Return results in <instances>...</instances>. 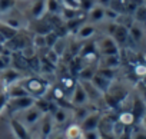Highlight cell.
<instances>
[{"instance_id": "obj_1", "label": "cell", "mask_w": 146, "mask_h": 139, "mask_svg": "<svg viewBox=\"0 0 146 139\" xmlns=\"http://www.w3.org/2000/svg\"><path fill=\"white\" fill-rule=\"evenodd\" d=\"M20 83L23 85V88L29 92L30 96H33L35 99L37 98H43V95L47 90V85L44 80L39 79V78H29V79H23V82L20 80Z\"/></svg>"}, {"instance_id": "obj_2", "label": "cell", "mask_w": 146, "mask_h": 139, "mask_svg": "<svg viewBox=\"0 0 146 139\" xmlns=\"http://www.w3.org/2000/svg\"><path fill=\"white\" fill-rule=\"evenodd\" d=\"M35 98L27 95V96H22V98H9L7 100V110L10 115H15V113H19V112H23L26 109H29L30 106L35 105Z\"/></svg>"}, {"instance_id": "obj_3", "label": "cell", "mask_w": 146, "mask_h": 139, "mask_svg": "<svg viewBox=\"0 0 146 139\" xmlns=\"http://www.w3.org/2000/svg\"><path fill=\"white\" fill-rule=\"evenodd\" d=\"M96 47L99 52V56H109V55H119V46L113 40V37L106 36L96 42Z\"/></svg>"}, {"instance_id": "obj_4", "label": "cell", "mask_w": 146, "mask_h": 139, "mask_svg": "<svg viewBox=\"0 0 146 139\" xmlns=\"http://www.w3.org/2000/svg\"><path fill=\"white\" fill-rule=\"evenodd\" d=\"M25 112V116H23V125L27 128V126H32V125H36L40 119H42V116L44 115L36 105H33V106H30L29 109H26V110H23Z\"/></svg>"}, {"instance_id": "obj_5", "label": "cell", "mask_w": 146, "mask_h": 139, "mask_svg": "<svg viewBox=\"0 0 146 139\" xmlns=\"http://www.w3.org/2000/svg\"><path fill=\"white\" fill-rule=\"evenodd\" d=\"M79 56L82 60H86V62H98L99 60V52H98V47H96V42H89L83 46V49L79 52Z\"/></svg>"}, {"instance_id": "obj_6", "label": "cell", "mask_w": 146, "mask_h": 139, "mask_svg": "<svg viewBox=\"0 0 146 139\" xmlns=\"http://www.w3.org/2000/svg\"><path fill=\"white\" fill-rule=\"evenodd\" d=\"M88 102H89V99H88V95H86L82 83H76L75 89L72 90V98H70L72 106L73 108H75V106H83Z\"/></svg>"}, {"instance_id": "obj_7", "label": "cell", "mask_w": 146, "mask_h": 139, "mask_svg": "<svg viewBox=\"0 0 146 139\" xmlns=\"http://www.w3.org/2000/svg\"><path fill=\"white\" fill-rule=\"evenodd\" d=\"M102 119V113L100 112H90L82 122H80V129L83 130H93V129H99V123Z\"/></svg>"}, {"instance_id": "obj_8", "label": "cell", "mask_w": 146, "mask_h": 139, "mask_svg": "<svg viewBox=\"0 0 146 139\" xmlns=\"http://www.w3.org/2000/svg\"><path fill=\"white\" fill-rule=\"evenodd\" d=\"M22 79H23L22 72L16 70V69H10V67H7L6 70L3 72V75H2V82H3V85L6 88L10 86V85H13V83L20 82Z\"/></svg>"}, {"instance_id": "obj_9", "label": "cell", "mask_w": 146, "mask_h": 139, "mask_svg": "<svg viewBox=\"0 0 146 139\" xmlns=\"http://www.w3.org/2000/svg\"><path fill=\"white\" fill-rule=\"evenodd\" d=\"M44 13H46V0H33L29 7V15L32 16V19L39 20L43 17Z\"/></svg>"}, {"instance_id": "obj_10", "label": "cell", "mask_w": 146, "mask_h": 139, "mask_svg": "<svg viewBox=\"0 0 146 139\" xmlns=\"http://www.w3.org/2000/svg\"><path fill=\"white\" fill-rule=\"evenodd\" d=\"M112 37L117 43V46H125L130 40V37H129V27L125 26V25H117V27H116L115 33L112 35Z\"/></svg>"}, {"instance_id": "obj_11", "label": "cell", "mask_w": 146, "mask_h": 139, "mask_svg": "<svg viewBox=\"0 0 146 139\" xmlns=\"http://www.w3.org/2000/svg\"><path fill=\"white\" fill-rule=\"evenodd\" d=\"M10 126H12L13 133L16 135L17 139H30L29 130H27V128L22 123V120H19V119H16V118H12V119H10Z\"/></svg>"}, {"instance_id": "obj_12", "label": "cell", "mask_w": 146, "mask_h": 139, "mask_svg": "<svg viewBox=\"0 0 146 139\" xmlns=\"http://www.w3.org/2000/svg\"><path fill=\"white\" fill-rule=\"evenodd\" d=\"M10 65H13V69L22 72V70H27L29 65H27V59L25 55H22L20 52H15L12 53V62Z\"/></svg>"}, {"instance_id": "obj_13", "label": "cell", "mask_w": 146, "mask_h": 139, "mask_svg": "<svg viewBox=\"0 0 146 139\" xmlns=\"http://www.w3.org/2000/svg\"><path fill=\"white\" fill-rule=\"evenodd\" d=\"M90 82L93 83V86H95L100 93H106V92H109L110 85H112V80H109V79L103 78V76H102V75H99L98 72H96V75L93 76V79H92Z\"/></svg>"}, {"instance_id": "obj_14", "label": "cell", "mask_w": 146, "mask_h": 139, "mask_svg": "<svg viewBox=\"0 0 146 139\" xmlns=\"http://www.w3.org/2000/svg\"><path fill=\"white\" fill-rule=\"evenodd\" d=\"M146 113V105L145 102L140 99V98H135V102H133V109H132V115L135 118V123L140 122L142 118L145 116Z\"/></svg>"}, {"instance_id": "obj_15", "label": "cell", "mask_w": 146, "mask_h": 139, "mask_svg": "<svg viewBox=\"0 0 146 139\" xmlns=\"http://www.w3.org/2000/svg\"><path fill=\"white\" fill-rule=\"evenodd\" d=\"M100 67H108V69H116L120 65V56L119 55H109V56H100L99 57Z\"/></svg>"}, {"instance_id": "obj_16", "label": "cell", "mask_w": 146, "mask_h": 139, "mask_svg": "<svg viewBox=\"0 0 146 139\" xmlns=\"http://www.w3.org/2000/svg\"><path fill=\"white\" fill-rule=\"evenodd\" d=\"M53 118L50 113H44L43 116V120H42V128H40V132H42V139H47L50 136V133L53 132Z\"/></svg>"}, {"instance_id": "obj_17", "label": "cell", "mask_w": 146, "mask_h": 139, "mask_svg": "<svg viewBox=\"0 0 146 139\" xmlns=\"http://www.w3.org/2000/svg\"><path fill=\"white\" fill-rule=\"evenodd\" d=\"M6 93H7L9 98H22V96H27V95H29V92L23 88V85H22L20 82L7 86Z\"/></svg>"}, {"instance_id": "obj_18", "label": "cell", "mask_w": 146, "mask_h": 139, "mask_svg": "<svg viewBox=\"0 0 146 139\" xmlns=\"http://www.w3.org/2000/svg\"><path fill=\"white\" fill-rule=\"evenodd\" d=\"M50 115L53 118V123L54 125H63V123H66V120L69 118V113H67V110L63 106H57Z\"/></svg>"}, {"instance_id": "obj_19", "label": "cell", "mask_w": 146, "mask_h": 139, "mask_svg": "<svg viewBox=\"0 0 146 139\" xmlns=\"http://www.w3.org/2000/svg\"><path fill=\"white\" fill-rule=\"evenodd\" d=\"M88 17H89V20H90L92 23L103 20V19H105V7L100 6V5H95L93 9L89 12V16H88Z\"/></svg>"}, {"instance_id": "obj_20", "label": "cell", "mask_w": 146, "mask_h": 139, "mask_svg": "<svg viewBox=\"0 0 146 139\" xmlns=\"http://www.w3.org/2000/svg\"><path fill=\"white\" fill-rule=\"evenodd\" d=\"M95 33H96V29L93 25H82L80 29L76 32L79 39H90Z\"/></svg>"}, {"instance_id": "obj_21", "label": "cell", "mask_w": 146, "mask_h": 139, "mask_svg": "<svg viewBox=\"0 0 146 139\" xmlns=\"http://www.w3.org/2000/svg\"><path fill=\"white\" fill-rule=\"evenodd\" d=\"M96 72H98V69L95 67V66H86V67H82L80 69V72H79V79L80 80H88V82H90L92 79H93V76L96 75Z\"/></svg>"}, {"instance_id": "obj_22", "label": "cell", "mask_w": 146, "mask_h": 139, "mask_svg": "<svg viewBox=\"0 0 146 139\" xmlns=\"http://www.w3.org/2000/svg\"><path fill=\"white\" fill-rule=\"evenodd\" d=\"M62 10V3L57 0H46V13L49 15H60Z\"/></svg>"}, {"instance_id": "obj_23", "label": "cell", "mask_w": 146, "mask_h": 139, "mask_svg": "<svg viewBox=\"0 0 146 139\" xmlns=\"http://www.w3.org/2000/svg\"><path fill=\"white\" fill-rule=\"evenodd\" d=\"M129 37H130L132 42L139 43V42L142 40V37H143L142 29H140L139 26H136V25H132V26L129 27Z\"/></svg>"}, {"instance_id": "obj_24", "label": "cell", "mask_w": 146, "mask_h": 139, "mask_svg": "<svg viewBox=\"0 0 146 139\" xmlns=\"http://www.w3.org/2000/svg\"><path fill=\"white\" fill-rule=\"evenodd\" d=\"M66 136H67V139H80V136H82V129H80V126H79V125H72V126H69L67 130H66Z\"/></svg>"}, {"instance_id": "obj_25", "label": "cell", "mask_w": 146, "mask_h": 139, "mask_svg": "<svg viewBox=\"0 0 146 139\" xmlns=\"http://www.w3.org/2000/svg\"><path fill=\"white\" fill-rule=\"evenodd\" d=\"M135 19L139 22V23H143L146 25V5H139L136 9H135Z\"/></svg>"}, {"instance_id": "obj_26", "label": "cell", "mask_w": 146, "mask_h": 139, "mask_svg": "<svg viewBox=\"0 0 146 139\" xmlns=\"http://www.w3.org/2000/svg\"><path fill=\"white\" fill-rule=\"evenodd\" d=\"M16 6V0H0V15L10 12Z\"/></svg>"}, {"instance_id": "obj_27", "label": "cell", "mask_w": 146, "mask_h": 139, "mask_svg": "<svg viewBox=\"0 0 146 139\" xmlns=\"http://www.w3.org/2000/svg\"><path fill=\"white\" fill-rule=\"evenodd\" d=\"M78 2H79V9H80L83 13L88 15V13L93 9L96 0H78Z\"/></svg>"}, {"instance_id": "obj_28", "label": "cell", "mask_w": 146, "mask_h": 139, "mask_svg": "<svg viewBox=\"0 0 146 139\" xmlns=\"http://www.w3.org/2000/svg\"><path fill=\"white\" fill-rule=\"evenodd\" d=\"M117 120H119L120 123H123L126 128L135 123V118H133L132 112H123V113L119 116V119H117Z\"/></svg>"}, {"instance_id": "obj_29", "label": "cell", "mask_w": 146, "mask_h": 139, "mask_svg": "<svg viewBox=\"0 0 146 139\" xmlns=\"http://www.w3.org/2000/svg\"><path fill=\"white\" fill-rule=\"evenodd\" d=\"M62 88H63V90L66 92V90H73L75 89V86H76V83H75V79H73L72 76H64V78H62Z\"/></svg>"}, {"instance_id": "obj_30", "label": "cell", "mask_w": 146, "mask_h": 139, "mask_svg": "<svg viewBox=\"0 0 146 139\" xmlns=\"http://www.w3.org/2000/svg\"><path fill=\"white\" fill-rule=\"evenodd\" d=\"M82 139H99L100 138V132L98 129H93V130H83L82 132Z\"/></svg>"}, {"instance_id": "obj_31", "label": "cell", "mask_w": 146, "mask_h": 139, "mask_svg": "<svg viewBox=\"0 0 146 139\" xmlns=\"http://www.w3.org/2000/svg\"><path fill=\"white\" fill-rule=\"evenodd\" d=\"M119 16H120V13H117L112 7H105V17H108L109 20H116V19H119Z\"/></svg>"}, {"instance_id": "obj_32", "label": "cell", "mask_w": 146, "mask_h": 139, "mask_svg": "<svg viewBox=\"0 0 146 139\" xmlns=\"http://www.w3.org/2000/svg\"><path fill=\"white\" fill-rule=\"evenodd\" d=\"M62 6L70 7V9H79V2L78 0H62Z\"/></svg>"}, {"instance_id": "obj_33", "label": "cell", "mask_w": 146, "mask_h": 139, "mask_svg": "<svg viewBox=\"0 0 146 139\" xmlns=\"http://www.w3.org/2000/svg\"><path fill=\"white\" fill-rule=\"evenodd\" d=\"M7 100H9V96H7V93H6V92H0V112H2V110L6 108V105H7Z\"/></svg>"}, {"instance_id": "obj_34", "label": "cell", "mask_w": 146, "mask_h": 139, "mask_svg": "<svg viewBox=\"0 0 146 139\" xmlns=\"http://www.w3.org/2000/svg\"><path fill=\"white\" fill-rule=\"evenodd\" d=\"M132 139H146V130L145 129H139L133 133Z\"/></svg>"}, {"instance_id": "obj_35", "label": "cell", "mask_w": 146, "mask_h": 139, "mask_svg": "<svg viewBox=\"0 0 146 139\" xmlns=\"http://www.w3.org/2000/svg\"><path fill=\"white\" fill-rule=\"evenodd\" d=\"M47 139H67V136H66V133H56V135H53V132H52Z\"/></svg>"}, {"instance_id": "obj_36", "label": "cell", "mask_w": 146, "mask_h": 139, "mask_svg": "<svg viewBox=\"0 0 146 139\" xmlns=\"http://www.w3.org/2000/svg\"><path fill=\"white\" fill-rule=\"evenodd\" d=\"M110 2H112V0H99V5L103 6V7H109Z\"/></svg>"}, {"instance_id": "obj_37", "label": "cell", "mask_w": 146, "mask_h": 139, "mask_svg": "<svg viewBox=\"0 0 146 139\" xmlns=\"http://www.w3.org/2000/svg\"><path fill=\"white\" fill-rule=\"evenodd\" d=\"M140 123L143 125V128H145V130H146V113H145V116L142 118V120H140Z\"/></svg>"}, {"instance_id": "obj_38", "label": "cell", "mask_w": 146, "mask_h": 139, "mask_svg": "<svg viewBox=\"0 0 146 139\" xmlns=\"http://www.w3.org/2000/svg\"><path fill=\"white\" fill-rule=\"evenodd\" d=\"M5 42H6V40H5V37L2 36V33H0V45H3Z\"/></svg>"}, {"instance_id": "obj_39", "label": "cell", "mask_w": 146, "mask_h": 139, "mask_svg": "<svg viewBox=\"0 0 146 139\" xmlns=\"http://www.w3.org/2000/svg\"><path fill=\"white\" fill-rule=\"evenodd\" d=\"M57 2H59V3H62V0H57Z\"/></svg>"}, {"instance_id": "obj_40", "label": "cell", "mask_w": 146, "mask_h": 139, "mask_svg": "<svg viewBox=\"0 0 146 139\" xmlns=\"http://www.w3.org/2000/svg\"><path fill=\"white\" fill-rule=\"evenodd\" d=\"M99 139H105V138H102V136H100V138H99Z\"/></svg>"}, {"instance_id": "obj_41", "label": "cell", "mask_w": 146, "mask_h": 139, "mask_svg": "<svg viewBox=\"0 0 146 139\" xmlns=\"http://www.w3.org/2000/svg\"><path fill=\"white\" fill-rule=\"evenodd\" d=\"M143 2H146V0H143Z\"/></svg>"}]
</instances>
